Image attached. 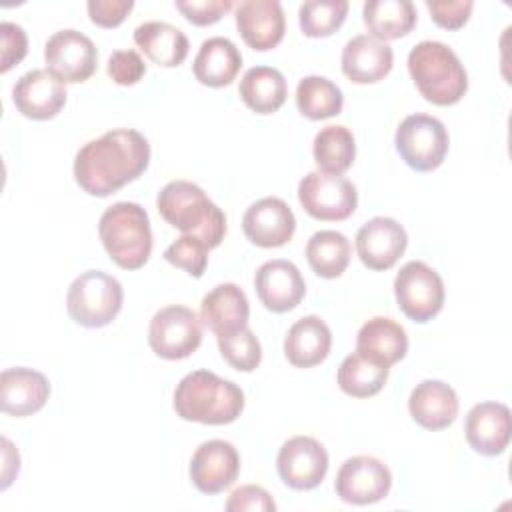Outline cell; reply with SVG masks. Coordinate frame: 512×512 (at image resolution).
I'll use <instances>...</instances> for the list:
<instances>
[{
	"label": "cell",
	"mask_w": 512,
	"mask_h": 512,
	"mask_svg": "<svg viewBox=\"0 0 512 512\" xmlns=\"http://www.w3.org/2000/svg\"><path fill=\"white\" fill-rule=\"evenodd\" d=\"M148 164V140L138 130L116 128L86 142L76 152L74 178L86 194L106 198L140 178Z\"/></svg>",
	"instance_id": "obj_1"
},
{
	"label": "cell",
	"mask_w": 512,
	"mask_h": 512,
	"mask_svg": "<svg viewBox=\"0 0 512 512\" xmlns=\"http://www.w3.org/2000/svg\"><path fill=\"white\" fill-rule=\"evenodd\" d=\"M172 406L182 420L222 426L242 414L244 392L232 380L210 370H194L178 382Z\"/></svg>",
	"instance_id": "obj_2"
},
{
	"label": "cell",
	"mask_w": 512,
	"mask_h": 512,
	"mask_svg": "<svg viewBox=\"0 0 512 512\" xmlns=\"http://www.w3.org/2000/svg\"><path fill=\"white\" fill-rule=\"evenodd\" d=\"M156 208L172 228L202 238L210 250L220 246L226 236L224 212L194 182H168L158 192Z\"/></svg>",
	"instance_id": "obj_3"
},
{
	"label": "cell",
	"mask_w": 512,
	"mask_h": 512,
	"mask_svg": "<svg viewBox=\"0 0 512 512\" xmlns=\"http://www.w3.org/2000/svg\"><path fill=\"white\" fill-rule=\"evenodd\" d=\"M408 72L424 100L436 106H452L468 90V74L460 58L436 40H424L410 50Z\"/></svg>",
	"instance_id": "obj_4"
},
{
	"label": "cell",
	"mask_w": 512,
	"mask_h": 512,
	"mask_svg": "<svg viewBox=\"0 0 512 512\" xmlns=\"http://www.w3.org/2000/svg\"><path fill=\"white\" fill-rule=\"evenodd\" d=\"M98 234L108 256L124 270L142 268L152 252L148 212L136 202L108 206L98 222Z\"/></svg>",
	"instance_id": "obj_5"
},
{
	"label": "cell",
	"mask_w": 512,
	"mask_h": 512,
	"mask_svg": "<svg viewBox=\"0 0 512 512\" xmlns=\"http://www.w3.org/2000/svg\"><path fill=\"white\" fill-rule=\"evenodd\" d=\"M122 284L102 272L86 270L68 288L66 310L70 318L84 328L108 326L122 310Z\"/></svg>",
	"instance_id": "obj_6"
},
{
	"label": "cell",
	"mask_w": 512,
	"mask_h": 512,
	"mask_svg": "<svg viewBox=\"0 0 512 512\" xmlns=\"http://www.w3.org/2000/svg\"><path fill=\"white\" fill-rule=\"evenodd\" d=\"M394 144L406 166L416 172H432L444 162L450 138L438 118L410 114L398 124Z\"/></svg>",
	"instance_id": "obj_7"
},
{
	"label": "cell",
	"mask_w": 512,
	"mask_h": 512,
	"mask_svg": "<svg viewBox=\"0 0 512 512\" xmlns=\"http://www.w3.org/2000/svg\"><path fill=\"white\" fill-rule=\"evenodd\" d=\"M202 342L200 316L180 304L160 308L148 326V344L164 360H182L198 350Z\"/></svg>",
	"instance_id": "obj_8"
},
{
	"label": "cell",
	"mask_w": 512,
	"mask_h": 512,
	"mask_svg": "<svg viewBox=\"0 0 512 512\" xmlns=\"http://www.w3.org/2000/svg\"><path fill=\"white\" fill-rule=\"evenodd\" d=\"M394 296L404 316L424 324L444 306V282L426 262L410 260L394 278Z\"/></svg>",
	"instance_id": "obj_9"
},
{
	"label": "cell",
	"mask_w": 512,
	"mask_h": 512,
	"mask_svg": "<svg viewBox=\"0 0 512 512\" xmlns=\"http://www.w3.org/2000/svg\"><path fill=\"white\" fill-rule=\"evenodd\" d=\"M298 200L312 218L338 222L354 214L358 206V192L348 178L314 170L300 180Z\"/></svg>",
	"instance_id": "obj_10"
},
{
	"label": "cell",
	"mask_w": 512,
	"mask_h": 512,
	"mask_svg": "<svg viewBox=\"0 0 512 512\" xmlns=\"http://www.w3.org/2000/svg\"><path fill=\"white\" fill-rule=\"evenodd\" d=\"M46 70L64 84L86 82L98 66V50L94 42L72 28L54 32L44 46Z\"/></svg>",
	"instance_id": "obj_11"
},
{
	"label": "cell",
	"mask_w": 512,
	"mask_h": 512,
	"mask_svg": "<svg viewBox=\"0 0 512 512\" xmlns=\"http://www.w3.org/2000/svg\"><path fill=\"white\" fill-rule=\"evenodd\" d=\"M392 488L390 468L374 456H352L340 466L334 490L346 504L366 506L380 502Z\"/></svg>",
	"instance_id": "obj_12"
},
{
	"label": "cell",
	"mask_w": 512,
	"mask_h": 512,
	"mask_svg": "<svg viewBox=\"0 0 512 512\" xmlns=\"http://www.w3.org/2000/svg\"><path fill=\"white\" fill-rule=\"evenodd\" d=\"M276 468L288 488L312 490L322 484L328 472V452L316 438L294 436L282 444Z\"/></svg>",
	"instance_id": "obj_13"
},
{
	"label": "cell",
	"mask_w": 512,
	"mask_h": 512,
	"mask_svg": "<svg viewBox=\"0 0 512 512\" xmlns=\"http://www.w3.org/2000/svg\"><path fill=\"white\" fill-rule=\"evenodd\" d=\"M192 484L202 494H220L230 488L240 474V456L228 440L202 442L192 454L188 468Z\"/></svg>",
	"instance_id": "obj_14"
},
{
	"label": "cell",
	"mask_w": 512,
	"mask_h": 512,
	"mask_svg": "<svg viewBox=\"0 0 512 512\" xmlns=\"http://www.w3.org/2000/svg\"><path fill=\"white\" fill-rule=\"evenodd\" d=\"M66 86L52 72L34 68L22 74L12 88L16 110L30 120H50L66 104Z\"/></svg>",
	"instance_id": "obj_15"
},
{
	"label": "cell",
	"mask_w": 512,
	"mask_h": 512,
	"mask_svg": "<svg viewBox=\"0 0 512 512\" xmlns=\"http://www.w3.org/2000/svg\"><path fill=\"white\" fill-rule=\"evenodd\" d=\"M408 246V234L400 222L386 216L368 220L356 234V252L370 270L392 268Z\"/></svg>",
	"instance_id": "obj_16"
},
{
	"label": "cell",
	"mask_w": 512,
	"mask_h": 512,
	"mask_svg": "<svg viewBox=\"0 0 512 512\" xmlns=\"http://www.w3.org/2000/svg\"><path fill=\"white\" fill-rule=\"evenodd\" d=\"M246 238L260 248H278L290 242L296 230V218L290 206L276 196H266L250 204L242 218Z\"/></svg>",
	"instance_id": "obj_17"
},
{
	"label": "cell",
	"mask_w": 512,
	"mask_h": 512,
	"mask_svg": "<svg viewBox=\"0 0 512 512\" xmlns=\"http://www.w3.org/2000/svg\"><path fill=\"white\" fill-rule=\"evenodd\" d=\"M254 288L264 308L276 314L294 310L306 294V282L298 266L282 258L268 260L256 270Z\"/></svg>",
	"instance_id": "obj_18"
},
{
	"label": "cell",
	"mask_w": 512,
	"mask_h": 512,
	"mask_svg": "<svg viewBox=\"0 0 512 512\" xmlns=\"http://www.w3.org/2000/svg\"><path fill=\"white\" fill-rule=\"evenodd\" d=\"M234 18L242 40L258 52L276 48L284 38L286 18L278 0H244Z\"/></svg>",
	"instance_id": "obj_19"
},
{
	"label": "cell",
	"mask_w": 512,
	"mask_h": 512,
	"mask_svg": "<svg viewBox=\"0 0 512 512\" xmlns=\"http://www.w3.org/2000/svg\"><path fill=\"white\" fill-rule=\"evenodd\" d=\"M510 432V408L502 402H480L466 414V442L482 456H500L508 448Z\"/></svg>",
	"instance_id": "obj_20"
},
{
	"label": "cell",
	"mask_w": 512,
	"mask_h": 512,
	"mask_svg": "<svg viewBox=\"0 0 512 512\" xmlns=\"http://www.w3.org/2000/svg\"><path fill=\"white\" fill-rule=\"evenodd\" d=\"M50 396L48 378L32 368H8L0 374V408L2 412L22 418L44 408Z\"/></svg>",
	"instance_id": "obj_21"
},
{
	"label": "cell",
	"mask_w": 512,
	"mask_h": 512,
	"mask_svg": "<svg viewBox=\"0 0 512 512\" xmlns=\"http://www.w3.org/2000/svg\"><path fill=\"white\" fill-rule=\"evenodd\" d=\"M392 64V48L370 34H358L342 48V72L356 84H374L382 80L392 70Z\"/></svg>",
	"instance_id": "obj_22"
},
{
	"label": "cell",
	"mask_w": 512,
	"mask_h": 512,
	"mask_svg": "<svg viewBox=\"0 0 512 512\" xmlns=\"http://www.w3.org/2000/svg\"><path fill=\"white\" fill-rule=\"evenodd\" d=\"M458 396L442 380H422L410 392L408 410L412 420L426 430H444L458 416Z\"/></svg>",
	"instance_id": "obj_23"
},
{
	"label": "cell",
	"mask_w": 512,
	"mask_h": 512,
	"mask_svg": "<svg viewBox=\"0 0 512 512\" xmlns=\"http://www.w3.org/2000/svg\"><path fill=\"white\" fill-rule=\"evenodd\" d=\"M250 304L244 290L232 282L212 288L200 304V320L216 336L232 334L248 326Z\"/></svg>",
	"instance_id": "obj_24"
},
{
	"label": "cell",
	"mask_w": 512,
	"mask_h": 512,
	"mask_svg": "<svg viewBox=\"0 0 512 512\" xmlns=\"http://www.w3.org/2000/svg\"><path fill=\"white\" fill-rule=\"evenodd\" d=\"M332 348V332L320 316L296 320L284 338V354L296 368H312L324 362Z\"/></svg>",
	"instance_id": "obj_25"
},
{
	"label": "cell",
	"mask_w": 512,
	"mask_h": 512,
	"mask_svg": "<svg viewBox=\"0 0 512 512\" xmlns=\"http://www.w3.org/2000/svg\"><path fill=\"white\" fill-rule=\"evenodd\" d=\"M356 352L376 364L390 368L408 352L406 330L392 318L374 316L358 330Z\"/></svg>",
	"instance_id": "obj_26"
},
{
	"label": "cell",
	"mask_w": 512,
	"mask_h": 512,
	"mask_svg": "<svg viewBox=\"0 0 512 512\" xmlns=\"http://www.w3.org/2000/svg\"><path fill=\"white\" fill-rule=\"evenodd\" d=\"M242 68V54L236 44L224 36L208 38L200 44L194 58V78L210 88L228 86Z\"/></svg>",
	"instance_id": "obj_27"
},
{
	"label": "cell",
	"mask_w": 512,
	"mask_h": 512,
	"mask_svg": "<svg viewBox=\"0 0 512 512\" xmlns=\"http://www.w3.org/2000/svg\"><path fill=\"white\" fill-rule=\"evenodd\" d=\"M134 44L158 66H180L188 56L186 34L168 22H144L134 30Z\"/></svg>",
	"instance_id": "obj_28"
},
{
	"label": "cell",
	"mask_w": 512,
	"mask_h": 512,
	"mask_svg": "<svg viewBox=\"0 0 512 512\" xmlns=\"http://www.w3.org/2000/svg\"><path fill=\"white\" fill-rule=\"evenodd\" d=\"M238 94L256 114H272L286 102L288 84L280 70L272 66H254L242 76Z\"/></svg>",
	"instance_id": "obj_29"
},
{
	"label": "cell",
	"mask_w": 512,
	"mask_h": 512,
	"mask_svg": "<svg viewBox=\"0 0 512 512\" xmlns=\"http://www.w3.org/2000/svg\"><path fill=\"white\" fill-rule=\"evenodd\" d=\"M362 16L370 36L380 42L402 38L416 26V8L410 0H370Z\"/></svg>",
	"instance_id": "obj_30"
},
{
	"label": "cell",
	"mask_w": 512,
	"mask_h": 512,
	"mask_svg": "<svg viewBox=\"0 0 512 512\" xmlns=\"http://www.w3.org/2000/svg\"><path fill=\"white\" fill-rule=\"evenodd\" d=\"M350 240L336 230L314 232L306 244V260L320 278H338L350 262Z\"/></svg>",
	"instance_id": "obj_31"
},
{
	"label": "cell",
	"mask_w": 512,
	"mask_h": 512,
	"mask_svg": "<svg viewBox=\"0 0 512 512\" xmlns=\"http://www.w3.org/2000/svg\"><path fill=\"white\" fill-rule=\"evenodd\" d=\"M314 162L322 172L344 174L356 158V140L346 126H326L314 136Z\"/></svg>",
	"instance_id": "obj_32"
},
{
	"label": "cell",
	"mask_w": 512,
	"mask_h": 512,
	"mask_svg": "<svg viewBox=\"0 0 512 512\" xmlns=\"http://www.w3.org/2000/svg\"><path fill=\"white\" fill-rule=\"evenodd\" d=\"M296 106L310 120H326L342 112V90L324 76H304L296 86Z\"/></svg>",
	"instance_id": "obj_33"
},
{
	"label": "cell",
	"mask_w": 512,
	"mask_h": 512,
	"mask_svg": "<svg viewBox=\"0 0 512 512\" xmlns=\"http://www.w3.org/2000/svg\"><path fill=\"white\" fill-rule=\"evenodd\" d=\"M336 380L344 394L352 398H370L384 388L388 380V368L356 352L342 360Z\"/></svg>",
	"instance_id": "obj_34"
},
{
	"label": "cell",
	"mask_w": 512,
	"mask_h": 512,
	"mask_svg": "<svg viewBox=\"0 0 512 512\" xmlns=\"http://www.w3.org/2000/svg\"><path fill=\"white\" fill-rule=\"evenodd\" d=\"M346 14V0H308L298 10L300 30L308 38L330 36L344 24Z\"/></svg>",
	"instance_id": "obj_35"
},
{
	"label": "cell",
	"mask_w": 512,
	"mask_h": 512,
	"mask_svg": "<svg viewBox=\"0 0 512 512\" xmlns=\"http://www.w3.org/2000/svg\"><path fill=\"white\" fill-rule=\"evenodd\" d=\"M216 342H218V350H220L222 358L232 368H236L240 372H252L258 368V364L262 360V346L248 326H244L242 330L232 332V334L216 336Z\"/></svg>",
	"instance_id": "obj_36"
},
{
	"label": "cell",
	"mask_w": 512,
	"mask_h": 512,
	"mask_svg": "<svg viewBox=\"0 0 512 512\" xmlns=\"http://www.w3.org/2000/svg\"><path fill=\"white\" fill-rule=\"evenodd\" d=\"M210 248L194 234H182L164 250V260L176 268L186 270L190 276L200 278L208 264Z\"/></svg>",
	"instance_id": "obj_37"
},
{
	"label": "cell",
	"mask_w": 512,
	"mask_h": 512,
	"mask_svg": "<svg viewBox=\"0 0 512 512\" xmlns=\"http://www.w3.org/2000/svg\"><path fill=\"white\" fill-rule=\"evenodd\" d=\"M176 10L194 26H210L232 10V0H176Z\"/></svg>",
	"instance_id": "obj_38"
},
{
	"label": "cell",
	"mask_w": 512,
	"mask_h": 512,
	"mask_svg": "<svg viewBox=\"0 0 512 512\" xmlns=\"http://www.w3.org/2000/svg\"><path fill=\"white\" fill-rule=\"evenodd\" d=\"M146 74L144 58L136 50H116L108 58V76L120 86H132Z\"/></svg>",
	"instance_id": "obj_39"
},
{
	"label": "cell",
	"mask_w": 512,
	"mask_h": 512,
	"mask_svg": "<svg viewBox=\"0 0 512 512\" xmlns=\"http://www.w3.org/2000/svg\"><path fill=\"white\" fill-rule=\"evenodd\" d=\"M426 8H428L432 20L440 28L458 30L468 22L474 2H470V0H426Z\"/></svg>",
	"instance_id": "obj_40"
},
{
	"label": "cell",
	"mask_w": 512,
	"mask_h": 512,
	"mask_svg": "<svg viewBox=\"0 0 512 512\" xmlns=\"http://www.w3.org/2000/svg\"><path fill=\"white\" fill-rule=\"evenodd\" d=\"M224 508L228 512H274L276 502L262 486L244 484L228 496Z\"/></svg>",
	"instance_id": "obj_41"
},
{
	"label": "cell",
	"mask_w": 512,
	"mask_h": 512,
	"mask_svg": "<svg viewBox=\"0 0 512 512\" xmlns=\"http://www.w3.org/2000/svg\"><path fill=\"white\" fill-rule=\"evenodd\" d=\"M2 34V66L0 72H8L12 66L22 62V58L28 52V38L22 26L14 22H2L0 24Z\"/></svg>",
	"instance_id": "obj_42"
},
{
	"label": "cell",
	"mask_w": 512,
	"mask_h": 512,
	"mask_svg": "<svg viewBox=\"0 0 512 512\" xmlns=\"http://www.w3.org/2000/svg\"><path fill=\"white\" fill-rule=\"evenodd\" d=\"M90 20L100 28L120 26L130 10L134 8L132 0H90L86 4Z\"/></svg>",
	"instance_id": "obj_43"
},
{
	"label": "cell",
	"mask_w": 512,
	"mask_h": 512,
	"mask_svg": "<svg viewBox=\"0 0 512 512\" xmlns=\"http://www.w3.org/2000/svg\"><path fill=\"white\" fill-rule=\"evenodd\" d=\"M2 456H4V466H2V490H6L12 482L14 476H18L20 470V456L18 450L12 446V442L8 438H2Z\"/></svg>",
	"instance_id": "obj_44"
}]
</instances>
